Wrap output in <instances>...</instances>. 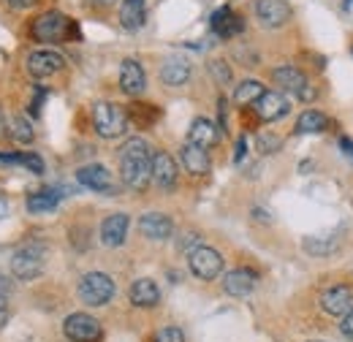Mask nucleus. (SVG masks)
Instances as JSON below:
<instances>
[{
	"instance_id": "1",
	"label": "nucleus",
	"mask_w": 353,
	"mask_h": 342,
	"mask_svg": "<svg viewBox=\"0 0 353 342\" xmlns=\"http://www.w3.org/2000/svg\"><path fill=\"white\" fill-rule=\"evenodd\" d=\"M120 177L131 190H144L152 182V150L144 139L133 136L120 147Z\"/></svg>"
},
{
	"instance_id": "2",
	"label": "nucleus",
	"mask_w": 353,
	"mask_h": 342,
	"mask_svg": "<svg viewBox=\"0 0 353 342\" xmlns=\"http://www.w3.org/2000/svg\"><path fill=\"white\" fill-rule=\"evenodd\" d=\"M30 36L41 43H57L63 39H79V28L74 19H68L63 11H44L33 19Z\"/></svg>"
},
{
	"instance_id": "3",
	"label": "nucleus",
	"mask_w": 353,
	"mask_h": 342,
	"mask_svg": "<svg viewBox=\"0 0 353 342\" xmlns=\"http://www.w3.org/2000/svg\"><path fill=\"white\" fill-rule=\"evenodd\" d=\"M46 263V245L44 242H25L22 248L14 250V256L8 261L11 266V274L17 280H36L41 272H44Z\"/></svg>"
},
{
	"instance_id": "4",
	"label": "nucleus",
	"mask_w": 353,
	"mask_h": 342,
	"mask_svg": "<svg viewBox=\"0 0 353 342\" xmlns=\"http://www.w3.org/2000/svg\"><path fill=\"white\" fill-rule=\"evenodd\" d=\"M92 125L101 139H120L128 130V112L112 101H101L92 106Z\"/></svg>"
},
{
	"instance_id": "5",
	"label": "nucleus",
	"mask_w": 353,
	"mask_h": 342,
	"mask_svg": "<svg viewBox=\"0 0 353 342\" xmlns=\"http://www.w3.org/2000/svg\"><path fill=\"white\" fill-rule=\"evenodd\" d=\"M79 299L85 301L88 307H103L114 299V280L103 272H88L79 280Z\"/></svg>"
},
{
	"instance_id": "6",
	"label": "nucleus",
	"mask_w": 353,
	"mask_h": 342,
	"mask_svg": "<svg viewBox=\"0 0 353 342\" xmlns=\"http://www.w3.org/2000/svg\"><path fill=\"white\" fill-rule=\"evenodd\" d=\"M63 334L68 342H98L103 329H101V321L88 312H71L63 321Z\"/></svg>"
},
{
	"instance_id": "7",
	"label": "nucleus",
	"mask_w": 353,
	"mask_h": 342,
	"mask_svg": "<svg viewBox=\"0 0 353 342\" xmlns=\"http://www.w3.org/2000/svg\"><path fill=\"white\" fill-rule=\"evenodd\" d=\"M272 79H274V85L280 87V90L296 95L299 101H312V98H315V87L310 85L307 77H305L299 68H294V66H280V68H274V71H272Z\"/></svg>"
},
{
	"instance_id": "8",
	"label": "nucleus",
	"mask_w": 353,
	"mask_h": 342,
	"mask_svg": "<svg viewBox=\"0 0 353 342\" xmlns=\"http://www.w3.org/2000/svg\"><path fill=\"white\" fill-rule=\"evenodd\" d=\"M188 263H190V272H193L199 280H215L223 272V256L215 248H207V245H199V248L190 253Z\"/></svg>"
},
{
	"instance_id": "9",
	"label": "nucleus",
	"mask_w": 353,
	"mask_h": 342,
	"mask_svg": "<svg viewBox=\"0 0 353 342\" xmlns=\"http://www.w3.org/2000/svg\"><path fill=\"white\" fill-rule=\"evenodd\" d=\"M65 68V57L54 49H36L28 54V74L33 79H46V77H54Z\"/></svg>"
},
{
	"instance_id": "10",
	"label": "nucleus",
	"mask_w": 353,
	"mask_h": 342,
	"mask_svg": "<svg viewBox=\"0 0 353 342\" xmlns=\"http://www.w3.org/2000/svg\"><path fill=\"white\" fill-rule=\"evenodd\" d=\"M77 182L88 190H95V193H106V196H114L117 193V185H114V177L112 171L101 163H90V166H82L77 171Z\"/></svg>"
},
{
	"instance_id": "11",
	"label": "nucleus",
	"mask_w": 353,
	"mask_h": 342,
	"mask_svg": "<svg viewBox=\"0 0 353 342\" xmlns=\"http://www.w3.org/2000/svg\"><path fill=\"white\" fill-rule=\"evenodd\" d=\"M256 19L266 30H277L291 19V6L285 0H256Z\"/></svg>"
},
{
	"instance_id": "12",
	"label": "nucleus",
	"mask_w": 353,
	"mask_h": 342,
	"mask_svg": "<svg viewBox=\"0 0 353 342\" xmlns=\"http://www.w3.org/2000/svg\"><path fill=\"white\" fill-rule=\"evenodd\" d=\"M128 228H131V217L125 212L109 214L101 223V245L103 248H123L128 239Z\"/></svg>"
},
{
	"instance_id": "13",
	"label": "nucleus",
	"mask_w": 353,
	"mask_h": 342,
	"mask_svg": "<svg viewBox=\"0 0 353 342\" xmlns=\"http://www.w3.org/2000/svg\"><path fill=\"white\" fill-rule=\"evenodd\" d=\"M253 106H256V114H259L264 123H277V120H283V117L291 112L288 98H285L283 92H277V90H266Z\"/></svg>"
},
{
	"instance_id": "14",
	"label": "nucleus",
	"mask_w": 353,
	"mask_h": 342,
	"mask_svg": "<svg viewBox=\"0 0 353 342\" xmlns=\"http://www.w3.org/2000/svg\"><path fill=\"white\" fill-rule=\"evenodd\" d=\"M120 90L128 95V98H139L144 90H147V74L141 68L139 60L125 57L120 63Z\"/></svg>"
},
{
	"instance_id": "15",
	"label": "nucleus",
	"mask_w": 353,
	"mask_h": 342,
	"mask_svg": "<svg viewBox=\"0 0 353 342\" xmlns=\"http://www.w3.org/2000/svg\"><path fill=\"white\" fill-rule=\"evenodd\" d=\"M139 231L152 239V242H166L172 234H174V223L172 217L163 212H147L139 217Z\"/></svg>"
},
{
	"instance_id": "16",
	"label": "nucleus",
	"mask_w": 353,
	"mask_h": 342,
	"mask_svg": "<svg viewBox=\"0 0 353 342\" xmlns=\"http://www.w3.org/2000/svg\"><path fill=\"white\" fill-rule=\"evenodd\" d=\"M179 161H182L185 171L193 174V177H204V174H210V169H212L210 152H207L204 147L193 144V141H185V144H182V150H179Z\"/></svg>"
},
{
	"instance_id": "17",
	"label": "nucleus",
	"mask_w": 353,
	"mask_h": 342,
	"mask_svg": "<svg viewBox=\"0 0 353 342\" xmlns=\"http://www.w3.org/2000/svg\"><path fill=\"white\" fill-rule=\"evenodd\" d=\"M321 310L329 312V315H337V318L348 315L353 310V291L348 285H334V288L323 291L321 294Z\"/></svg>"
},
{
	"instance_id": "18",
	"label": "nucleus",
	"mask_w": 353,
	"mask_h": 342,
	"mask_svg": "<svg viewBox=\"0 0 353 342\" xmlns=\"http://www.w3.org/2000/svg\"><path fill=\"white\" fill-rule=\"evenodd\" d=\"M256 283H259L256 272H250V269H231L223 277V291L228 296H234V299H242V296H250L253 294Z\"/></svg>"
},
{
	"instance_id": "19",
	"label": "nucleus",
	"mask_w": 353,
	"mask_h": 342,
	"mask_svg": "<svg viewBox=\"0 0 353 342\" xmlns=\"http://www.w3.org/2000/svg\"><path fill=\"white\" fill-rule=\"evenodd\" d=\"M176 161L169 152H152V182L161 188V190H172L176 185Z\"/></svg>"
},
{
	"instance_id": "20",
	"label": "nucleus",
	"mask_w": 353,
	"mask_h": 342,
	"mask_svg": "<svg viewBox=\"0 0 353 342\" xmlns=\"http://www.w3.org/2000/svg\"><path fill=\"white\" fill-rule=\"evenodd\" d=\"M128 299L133 307H141V310H150V307H158L161 301V288L155 280L150 277H139L131 283V291H128Z\"/></svg>"
},
{
	"instance_id": "21",
	"label": "nucleus",
	"mask_w": 353,
	"mask_h": 342,
	"mask_svg": "<svg viewBox=\"0 0 353 342\" xmlns=\"http://www.w3.org/2000/svg\"><path fill=\"white\" fill-rule=\"evenodd\" d=\"M218 139H221V130H218V125H215L212 120H207V117H196V120L190 123L188 141H193V144H199V147L210 150V147H215V144H218Z\"/></svg>"
},
{
	"instance_id": "22",
	"label": "nucleus",
	"mask_w": 353,
	"mask_h": 342,
	"mask_svg": "<svg viewBox=\"0 0 353 342\" xmlns=\"http://www.w3.org/2000/svg\"><path fill=\"white\" fill-rule=\"evenodd\" d=\"M144 19H147V0H123L120 3V25L128 33L141 30Z\"/></svg>"
},
{
	"instance_id": "23",
	"label": "nucleus",
	"mask_w": 353,
	"mask_h": 342,
	"mask_svg": "<svg viewBox=\"0 0 353 342\" xmlns=\"http://www.w3.org/2000/svg\"><path fill=\"white\" fill-rule=\"evenodd\" d=\"M210 28H212L221 39H231V36L242 33V19H239L228 6H221V8L210 17Z\"/></svg>"
},
{
	"instance_id": "24",
	"label": "nucleus",
	"mask_w": 353,
	"mask_h": 342,
	"mask_svg": "<svg viewBox=\"0 0 353 342\" xmlns=\"http://www.w3.org/2000/svg\"><path fill=\"white\" fill-rule=\"evenodd\" d=\"M190 74H193V68H190L188 60L172 57V60H166L163 68H161V82L169 87H182L188 79H190Z\"/></svg>"
},
{
	"instance_id": "25",
	"label": "nucleus",
	"mask_w": 353,
	"mask_h": 342,
	"mask_svg": "<svg viewBox=\"0 0 353 342\" xmlns=\"http://www.w3.org/2000/svg\"><path fill=\"white\" fill-rule=\"evenodd\" d=\"M60 201H63L60 190L46 188V190H39V193H30V196H28V201H25V207H28V212L44 214V212L57 210V207H60Z\"/></svg>"
},
{
	"instance_id": "26",
	"label": "nucleus",
	"mask_w": 353,
	"mask_h": 342,
	"mask_svg": "<svg viewBox=\"0 0 353 342\" xmlns=\"http://www.w3.org/2000/svg\"><path fill=\"white\" fill-rule=\"evenodd\" d=\"M6 133L17 141V144H30L33 141V125H30V120L28 117H22V114H11V117H6Z\"/></svg>"
},
{
	"instance_id": "27",
	"label": "nucleus",
	"mask_w": 353,
	"mask_h": 342,
	"mask_svg": "<svg viewBox=\"0 0 353 342\" xmlns=\"http://www.w3.org/2000/svg\"><path fill=\"white\" fill-rule=\"evenodd\" d=\"M266 92V87L259 82V79H245L242 85L236 87V92H234V101L239 103V106H250V103H256L261 95Z\"/></svg>"
},
{
	"instance_id": "28",
	"label": "nucleus",
	"mask_w": 353,
	"mask_h": 342,
	"mask_svg": "<svg viewBox=\"0 0 353 342\" xmlns=\"http://www.w3.org/2000/svg\"><path fill=\"white\" fill-rule=\"evenodd\" d=\"M326 125H329V120L318 109H307L296 120V133H321V130H326Z\"/></svg>"
},
{
	"instance_id": "29",
	"label": "nucleus",
	"mask_w": 353,
	"mask_h": 342,
	"mask_svg": "<svg viewBox=\"0 0 353 342\" xmlns=\"http://www.w3.org/2000/svg\"><path fill=\"white\" fill-rule=\"evenodd\" d=\"M305 250H307L310 256H329V253H334L337 250V242L334 239H321V237H307L305 239Z\"/></svg>"
},
{
	"instance_id": "30",
	"label": "nucleus",
	"mask_w": 353,
	"mask_h": 342,
	"mask_svg": "<svg viewBox=\"0 0 353 342\" xmlns=\"http://www.w3.org/2000/svg\"><path fill=\"white\" fill-rule=\"evenodd\" d=\"M22 169H28L30 174H36V177H41L44 174V161H41V155L39 152H22V163H19Z\"/></svg>"
},
{
	"instance_id": "31",
	"label": "nucleus",
	"mask_w": 353,
	"mask_h": 342,
	"mask_svg": "<svg viewBox=\"0 0 353 342\" xmlns=\"http://www.w3.org/2000/svg\"><path fill=\"white\" fill-rule=\"evenodd\" d=\"M256 144H259V152H264V155H272V152L280 150V139H277L274 133H261V136L256 139Z\"/></svg>"
},
{
	"instance_id": "32",
	"label": "nucleus",
	"mask_w": 353,
	"mask_h": 342,
	"mask_svg": "<svg viewBox=\"0 0 353 342\" xmlns=\"http://www.w3.org/2000/svg\"><path fill=\"white\" fill-rule=\"evenodd\" d=\"M155 342H185V334H182V329H176V326H163V329L155 334Z\"/></svg>"
},
{
	"instance_id": "33",
	"label": "nucleus",
	"mask_w": 353,
	"mask_h": 342,
	"mask_svg": "<svg viewBox=\"0 0 353 342\" xmlns=\"http://www.w3.org/2000/svg\"><path fill=\"white\" fill-rule=\"evenodd\" d=\"M210 71H212V77H215L221 85H228V82H231V68H228L223 60H215V63L210 66Z\"/></svg>"
},
{
	"instance_id": "34",
	"label": "nucleus",
	"mask_w": 353,
	"mask_h": 342,
	"mask_svg": "<svg viewBox=\"0 0 353 342\" xmlns=\"http://www.w3.org/2000/svg\"><path fill=\"white\" fill-rule=\"evenodd\" d=\"M44 98H46V90H44V87H36V95H33V101L28 103V109H30L33 114H39V109H41Z\"/></svg>"
},
{
	"instance_id": "35",
	"label": "nucleus",
	"mask_w": 353,
	"mask_h": 342,
	"mask_svg": "<svg viewBox=\"0 0 353 342\" xmlns=\"http://www.w3.org/2000/svg\"><path fill=\"white\" fill-rule=\"evenodd\" d=\"M340 332L345 340H353V310L348 315H343V323H340Z\"/></svg>"
},
{
	"instance_id": "36",
	"label": "nucleus",
	"mask_w": 353,
	"mask_h": 342,
	"mask_svg": "<svg viewBox=\"0 0 353 342\" xmlns=\"http://www.w3.org/2000/svg\"><path fill=\"white\" fill-rule=\"evenodd\" d=\"M245 155H248V139L239 136V141H236V152H234V163H242Z\"/></svg>"
},
{
	"instance_id": "37",
	"label": "nucleus",
	"mask_w": 353,
	"mask_h": 342,
	"mask_svg": "<svg viewBox=\"0 0 353 342\" xmlns=\"http://www.w3.org/2000/svg\"><path fill=\"white\" fill-rule=\"evenodd\" d=\"M190 248H193V250L199 248V234H185V237H182V242H179V250H185V253H188Z\"/></svg>"
},
{
	"instance_id": "38",
	"label": "nucleus",
	"mask_w": 353,
	"mask_h": 342,
	"mask_svg": "<svg viewBox=\"0 0 353 342\" xmlns=\"http://www.w3.org/2000/svg\"><path fill=\"white\" fill-rule=\"evenodd\" d=\"M8 8H17V11H22V8H30V6H36L39 0H3Z\"/></svg>"
},
{
	"instance_id": "39",
	"label": "nucleus",
	"mask_w": 353,
	"mask_h": 342,
	"mask_svg": "<svg viewBox=\"0 0 353 342\" xmlns=\"http://www.w3.org/2000/svg\"><path fill=\"white\" fill-rule=\"evenodd\" d=\"M14 291V285H11V280L6 277V274H0V296H8Z\"/></svg>"
},
{
	"instance_id": "40",
	"label": "nucleus",
	"mask_w": 353,
	"mask_h": 342,
	"mask_svg": "<svg viewBox=\"0 0 353 342\" xmlns=\"http://www.w3.org/2000/svg\"><path fill=\"white\" fill-rule=\"evenodd\" d=\"M8 323V304H6V296H0V329Z\"/></svg>"
},
{
	"instance_id": "41",
	"label": "nucleus",
	"mask_w": 353,
	"mask_h": 342,
	"mask_svg": "<svg viewBox=\"0 0 353 342\" xmlns=\"http://www.w3.org/2000/svg\"><path fill=\"white\" fill-rule=\"evenodd\" d=\"M340 150H343L348 158H353V141L348 139V136H343V139H340Z\"/></svg>"
},
{
	"instance_id": "42",
	"label": "nucleus",
	"mask_w": 353,
	"mask_h": 342,
	"mask_svg": "<svg viewBox=\"0 0 353 342\" xmlns=\"http://www.w3.org/2000/svg\"><path fill=\"white\" fill-rule=\"evenodd\" d=\"M6 214H8V201H6L3 196H0V220H3Z\"/></svg>"
},
{
	"instance_id": "43",
	"label": "nucleus",
	"mask_w": 353,
	"mask_h": 342,
	"mask_svg": "<svg viewBox=\"0 0 353 342\" xmlns=\"http://www.w3.org/2000/svg\"><path fill=\"white\" fill-rule=\"evenodd\" d=\"M221 128H225V98H221Z\"/></svg>"
},
{
	"instance_id": "44",
	"label": "nucleus",
	"mask_w": 353,
	"mask_h": 342,
	"mask_svg": "<svg viewBox=\"0 0 353 342\" xmlns=\"http://www.w3.org/2000/svg\"><path fill=\"white\" fill-rule=\"evenodd\" d=\"M3 133H6V117L0 114V136H3Z\"/></svg>"
},
{
	"instance_id": "45",
	"label": "nucleus",
	"mask_w": 353,
	"mask_h": 342,
	"mask_svg": "<svg viewBox=\"0 0 353 342\" xmlns=\"http://www.w3.org/2000/svg\"><path fill=\"white\" fill-rule=\"evenodd\" d=\"M95 3H98V6H112L114 0H95Z\"/></svg>"
}]
</instances>
